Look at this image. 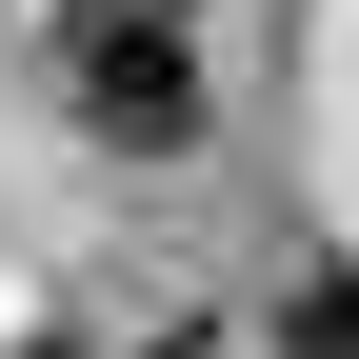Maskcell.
I'll return each mask as SVG.
<instances>
[{
  "instance_id": "1",
  "label": "cell",
  "mask_w": 359,
  "mask_h": 359,
  "mask_svg": "<svg viewBox=\"0 0 359 359\" xmlns=\"http://www.w3.org/2000/svg\"><path fill=\"white\" fill-rule=\"evenodd\" d=\"M60 100H80V140L180 160L200 140V40H180V0H80L60 20Z\"/></svg>"
},
{
  "instance_id": "2",
  "label": "cell",
  "mask_w": 359,
  "mask_h": 359,
  "mask_svg": "<svg viewBox=\"0 0 359 359\" xmlns=\"http://www.w3.org/2000/svg\"><path fill=\"white\" fill-rule=\"evenodd\" d=\"M280 359H359V280H339V259H320V280L280 299Z\"/></svg>"
},
{
  "instance_id": "3",
  "label": "cell",
  "mask_w": 359,
  "mask_h": 359,
  "mask_svg": "<svg viewBox=\"0 0 359 359\" xmlns=\"http://www.w3.org/2000/svg\"><path fill=\"white\" fill-rule=\"evenodd\" d=\"M20 359H80V339H20Z\"/></svg>"
}]
</instances>
